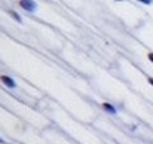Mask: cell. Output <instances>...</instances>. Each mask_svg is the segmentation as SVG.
Segmentation results:
<instances>
[{"label":"cell","instance_id":"6da1fadb","mask_svg":"<svg viewBox=\"0 0 153 144\" xmlns=\"http://www.w3.org/2000/svg\"><path fill=\"white\" fill-rule=\"evenodd\" d=\"M18 4L21 6V9H24V10L28 12V13H33V12L37 10V3L33 1V0H21Z\"/></svg>","mask_w":153,"mask_h":144},{"label":"cell","instance_id":"7a4b0ae2","mask_svg":"<svg viewBox=\"0 0 153 144\" xmlns=\"http://www.w3.org/2000/svg\"><path fill=\"white\" fill-rule=\"evenodd\" d=\"M0 82L9 89H16V82L7 74H0Z\"/></svg>","mask_w":153,"mask_h":144},{"label":"cell","instance_id":"3957f363","mask_svg":"<svg viewBox=\"0 0 153 144\" xmlns=\"http://www.w3.org/2000/svg\"><path fill=\"white\" fill-rule=\"evenodd\" d=\"M101 108H102V111L107 113V114H111V116H116V114H117V107H116L114 104L108 102V101H104V102H102Z\"/></svg>","mask_w":153,"mask_h":144},{"label":"cell","instance_id":"277c9868","mask_svg":"<svg viewBox=\"0 0 153 144\" xmlns=\"http://www.w3.org/2000/svg\"><path fill=\"white\" fill-rule=\"evenodd\" d=\"M9 15L18 22V24H22V18H21V15L16 12V10H13V9H9Z\"/></svg>","mask_w":153,"mask_h":144},{"label":"cell","instance_id":"5b68a950","mask_svg":"<svg viewBox=\"0 0 153 144\" xmlns=\"http://www.w3.org/2000/svg\"><path fill=\"white\" fill-rule=\"evenodd\" d=\"M147 59L153 64V52H149V53H147Z\"/></svg>","mask_w":153,"mask_h":144},{"label":"cell","instance_id":"8992f818","mask_svg":"<svg viewBox=\"0 0 153 144\" xmlns=\"http://www.w3.org/2000/svg\"><path fill=\"white\" fill-rule=\"evenodd\" d=\"M140 1H141L143 4H152V1H150V0H140Z\"/></svg>","mask_w":153,"mask_h":144},{"label":"cell","instance_id":"52a82bcc","mask_svg":"<svg viewBox=\"0 0 153 144\" xmlns=\"http://www.w3.org/2000/svg\"><path fill=\"white\" fill-rule=\"evenodd\" d=\"M147 82H149V85H152L153 86V77L152 76H149V77H147Z\"/></svg>","mask_w":153,"mask_h":144},{"label":"cell","instance_id":"ba28073f","mask_svg":"<svg viewBox=\"0 0 153 144\" xmlns=\"http://www.w3.org/2000/svg\"><path fill=\"white\" fill-rule=\"evenodd\" d=\"M0 144H6V141H4L3 138H0Z\"/></svg>","mask_w":153,"mask_h":144}]
</instances>
